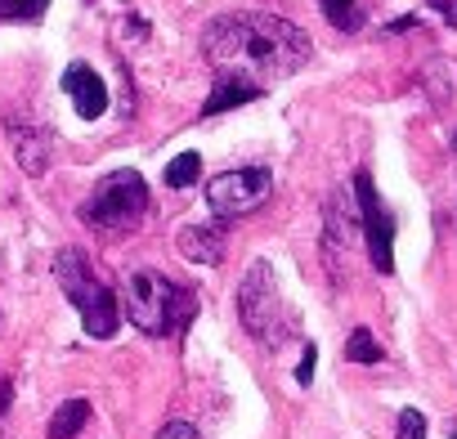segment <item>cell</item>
Segmentation results:
<instances>
[{"mask_svg":"<svg viewBox=\"0 0 457 439\" xmlns=\"http://www.w3.org/2000/svg\"><path fill=\"white\" fill-rule=\"evenodd\" d=\"M202 54L220 77H243L265 90L310 63V37L278 14H224L206 28Z\"/></svg>","mask_w":457,"mask_h":439,"instance_id":"6da1fadb","label":"cell"},{"mask_svg":"<svg viewBox=\"0 0 457 439\" xmlns=\"http://www.w3.org/2000/svg\"><path fill=\"white\" fill-rule=\"evenodd\" d=\"M126 319L144 332V336H179L193 314H197V296L184 283H170L157 269H130L126 274V292H121Z\"/></svg>","mask_w":457,"mask_h":439,"instance_id":"7a4b0ae2","label":"cell"},{"mask_svg":"<svg viewBox=\"0 0 457 439\" xmlns=\"http://www.w3.org/2000/svg\"><path fill=\"white\" fill-rule=\"evenodd\" d=\"M54 278H59L63 296L77 305L81 327H86L95 341H108V336L117 332V323H121V301H117L112 287H104V283L95 278L86 252H81V247H63V252L54 256Z\"/></svg>","mask_w":457,"mask_h":439,"instance_id":"3957f363","label":"cell"},{"mask_svg":"<svg viewBox=\"0 0 457 439\" xmlns=\"http://www.w3.org/2000/svg\"><path fill=\"white\" fill-rule=\"evenodd\" d=\"M238 319H243L247 336L261 341L265 350H283L296 336V314L287 310V301L274 283V269L265 261H256L238 287Z\"/></svg>","mask_w":457,"mask_h":439,"instance_id":"277c9868","label":"cell"},{"mask_svg":"<svg viewBox=\"0 0 457 439\" xmlns=\"http://www.w3.org/2000/svg\"><path fill=\"white\" fill-rule=\"evenodd\" d=\"M148 211V184L139 170H112L95 184L81 215L95 229H135Z\"/></svg>","mask_w":457,"mask_h":439,"instance_id":"5b68a950","label":"cell"},{"mask_svg":"<svg viewBox=\"0 0 457 439\" xmlns=\"http://www.w3.org/2000/svg\"><path fill=\"white\" fill-rule=\"evenodd\" d=\"M274 193V175L265 166H243V170H220L206 184V211L215 220H238L252 215L270 202Z\"/></svg>","mask_w":457,"mask_h":439,"instance_id":"8992f818","label":"cell"},{"mask_svg":"<svg viewBox=\"0 0 457 439\" xmlns=\"http://www.w3.org/2000/svg\"><path fill=\"white\" fill-rule=\"evenodd\" d=\"M350 193H354L359 234H363V243H368V261H372V269H377V274H395V215L386 211V202H381L372 175L359 170L354 184H350Z\"/></svg>","mask_w":457,"mask_h":439,"instance_id":"52a82bcc","label":"cell"},{"mask_svg":"<svg viewBox=\"0 0 457 439\" xmlns=\"http://www.w3.org/2000/svg\"><path fill=\"white\" fill-rule=\"evenodd\" d=\"M63 90H68V99H72V108H77L81 121H99V117H104V108H108V86H104V77H99L95 68L72 63V68L63 72Z\"/></svg>","mask_w":457,"mask_h":439,"instance_id":"ba28073f","label":"cell"},{"mask_svg":"<svg viewBox=\"0 0 457 439\" xmlns=\"http://www.w3.org/2000/svg\"><path fill=\"white\" fill-rule=\"evenodd\" d=\"M323 229H328V252H345L350 247V238L359 234V211H354V197L345 193V188H337L332 197H328V206H323Z\"/></svg>","mask_w":457,"mask_h":439,"instance_id":"9c48e42d","label":"cell"},{"mask_svg":"<svg viewBox=\"0 0 457 439\" xmlns=\"http://www.w3.org/2000/svg\"><path fill=\"white\" fill-rule=\"evenodd\" d=\"M10 139H14V157L28 175H46L50 166V135L37 121H10Z\"/></svg>","mask_w":457,"mask_h":439,"instance_id":"30bf717a","label":"cell"},{"mask_svg":"<svg viewBox=\"0 0 457 439\" xmlns=\"http://www.w3.org/2000/svg\"><path fill=\"white\" fill-rule=\"evenodd\" d=\"M179 252L193 261V265H220L224 261V225H188L179 229Z\"/></svg>","mask_w":457,"mask_h":439,"instance_id":"8fae6325","label":"cell"},{"mask_svg":"<svg viewBox=\"0 0 457 439\" xmlns=\"http://www.w3.org/2000/svg\"><path fill=\"white\" fill-rule=\"evenodd\" d=\"M265 90H256L252 81H243V77H220L215 81V90L206 95V104H202V117H215V112H228V108H238V104H252V99H261Z\"/></svg>","mask_w":457,"mask_h":439,"instance_id":"7c38bea8","label":"cell"},{"mask_svg":"<svg viewBox=\"0 0 457 439\" xmlns=\"http://www.w3.org/2000/svg\"><path fill=\"white\" fill-rule=\"evenodd\" d=\"M86 421H90V403H86V399H68V403H59V412L50 417V439H77Z\"/></svg>","mask_w":457,"mask_h":439,"instance_id":"4fadbf2b","label":"cell"},{"mask_svg":"<svg viewBox=\"0 0 457 439\" xmlns=\"http://www.w3.org/2000/svg\"><path fill=\"white\" fill-rule=\"evenodd\" d=\"M345 359H350V363L372 368V363H381V359H386V350L377 345V336H372L368 327H354V332H350V341H345Z\"/></svg>","mask_w":457,"mask_h":439,"instance_id":"5bb4252c","label":"cell"},{"mask_svg":"<svg viewBox=\"0 0 457 439\" xmlns=\"http://www.w3.org/2000/svg\"><path fill=\"white\" fill-rule=\"evenodd\" d=\"M323 14L337 32H359L363 28V10H359V0H323Z\"/></svg>","mask_w":457,"mask_h":439,"instance_id":"9a60e30c","label":"cell"},{"mask_svg":"<svg viewBox=\"0 0 457 439\" xmlns=\"http://www.w3.org/2000/svg\"><path fill=\"white\" fill-rule=\"evenodd\" d=\"M50 10V0H0V19L5 23H37Z\"/></svg>","mask_w":457,"mask_h":439,"instance_id":"2e32d148","label":"cell"},{"mask_svg":"<svg viewBox=\"0 0 457 439\" xmlns=\"http://www.w3.org/2000/svg\"><path fill=\"white\" fill-rule=\"evenodd\" d=\"M197 175H202V157H197V153H179V157L166 166V184H170V188H188V184H197Z\"/></svg>","mask_w":457,"mask_h":439,"instance_id":"e0dca14e","label":"cell"},{"mask_svg":"<svg viewBox=\"0 0 457 439\" xmlns=\"http://www.w3.org/2000/svg\"><path fill=\"white\" fill-rule=\"evenodd\" d=\"M395 439H426V417L417 408H403L395 421Z\"/></svg>","mask_w":457,"mask_h":439,"instance_id":"ac0fdd59","label":"cell"},{"mask_svg":"<svg viewBox=\"0 0 457 439\" xmlns=\"http://www.w3.org/2000/svg\"><path fill=\"white\" fill-rule=\"evenodd\" d=\"M157 439H202V435H197V426H188V421H166V426L157 430Z\"/></svg>","mask_w":457,"mask_h":439,"instance_id":"d6986e66","label":"cell"},{"mask_svg":"<svg viewBox=\"0 0 457 439\" xmlns=\"http://www.w3.org/2000/svg\"><path fill=\"white\" fill-rule=\"evenodd\" d=\"M314 363H319V350H314V345H305L301 368H296V381H301V385H310V381H314Z\"/></svg>","mask_w":457,"mask_h":439,"instance_id":"ffe728a7","label":"cell"},{"mask_svg":"<svg viewBox=\"0 0 457 439\" xmlns=\"http://www.w3.org/2000/svg\"><path fill=\"white\" fill-rule=\"evenodd\" d=\"M426 5H430V10H435V14L448 23V28H457V0H426Z\"/></svg>","mask_w":457,"mask_h":439,"instance_id":"44dd1931","label":"cell"},{"mask_svg":"<svg viewBox=\"0 0 457 439\" xmlns=\"http://www.w3.org/2000/svg\"><path fill=\"white\" fill-rule=\"evenodd\" d=\"M10 394H14L10 381H0V417H5V408H10Z\"/></svg>","mask_w":457,"mask_h":439,"instance_id":"7402d4cb","label":"cell"},{"mask_svg":"<svg viewBox=\"0 0 457 439\" xmlns=\"http://www.w3.org/2000/svg\"><path fill=\"white\" fill-rule=\"evenodd\" d=\"M448 439H457V417H453V421H448Z\"/></svg>","mask_w":457,"mask_h":439,"instance_id":"603a6c76","label":"cell"},{"mask_svg":"<svg viewBox=\"0 0 457 439\" xmlns=\"http://www.w3.org/2000/svg\"><path fill=\"white\" fill-rule=\"evenodd\" d=\"M453 148H457V135H453Z\"/></svg>","mask_w":457,"mask_h":439,"instance_id":"cb8c5ba5","label":"cell"}]
</instances>
